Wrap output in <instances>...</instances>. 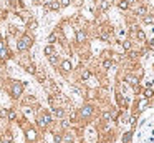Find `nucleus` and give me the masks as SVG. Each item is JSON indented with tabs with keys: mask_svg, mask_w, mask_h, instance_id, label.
<instances>
[{
	"mask_svg": "<svg viewBox=\"0 0 154 143\" xmlns=\"http://www.w3.org/2000/svg\"><path fill=\"white\" fill-rule=\"evenodd\" d=\"M2 143H13V140H12L10 135H3L2 136Z\"/></svg>",
	"mask_w": 154,
	"mask_h": 143,
	"instance_id": "9d476101",
	"label": "nucleus"
},
{
	"mask_svg": "<svg viewBox=\"0 0 154 143\" xmlns=\"http://www.w3.org/2000/svg\"><path fill=\"white\" fill-rule=\"evenodd\" d=\"M55 141H56V143L61 141V136H60V135H55Z\"/></svg>",
	"mask_w": 154,
	"mask_h": 143,
	"instance_id": "c85d7f7f",
	"label": "nucleus"
},
{
	"mask_svg": "<svg viewBox=\"0 0 154 143\" xmlns=\"http://www.w3.org/2000/svg\"><path fill=\"white\" fill-rule=\"evenodd\" d=\"M45 53H47L48 57H50V55H53V47H51V45H48L47 48H45Z\"/></svg>",
	"mask_w": 154,
	"mask_h": 143,
	"instance_id": "dca6fc26",
	"label": "nucleus"
},
{
	"mask_svg": "<svg viewBox=\"0 0 154 143\" xmlns=\"http://www.w3.org/2000/svg\"><path fill=\"white\" fill-rule=\"evenodd\" d=\"M61 68L65 70V72H70L71 70V63L68 60H63V63H61Z\"/></svg>",
	"mask_w": 154,
	"mask_h": 143,
	"instance_id": "1a4fd4ad",
	"label": "nucleus"
},
{
	"mask_svg": "<svg viewBox=\"0 0 154 143\" xmlns=\"http://www.w3.org/2000/svg\"><path fill=\"white\" fill-rule=\"evenodd\" d=\"M5 48V45H3V42H0V50H3Z\"/></svg>",
	"mask_w": 154,
	"mask_h": 143,
	"instance_id": "7c9ffc66",
	"label": "nucleus"
},
{
	"mask_svg": "<svg viewBox=\"0 0 154 143\" xmlns=\"http://www.w3.org/2000/svg\"><path fill=\"white\" fill-rule=\"evenodd\" d=\"M138 38H139V40H146V35H144L143 30H138Z\"/></svg>",
	"mask_w": 154,
	"mask_h": 143,
	"instance_id": "a211bd4d",
	"label": "nucleus"
},
{
	"mask_svg": "<svg viewBox=\"0 0 154 143\" xmlns=\"http://www.w3.org/2000/svg\"><path fill=\"white\" fill-rule=\"evenodd\" d=\"M126 82L131 83V85H134V87L139 83V82H138V78H136V77H133V75H128V77H126Z\"/></svg>",
	"mask_w": 154,
	"mask_h": 143,
	"instance_id": "0eeeda50",
	"label": "nucleus"
},
{
	"mask_svg": "<svg viewBox=\"0 0 154 143\" xmlns=\"http://www.w3.org/2000/svg\"><path fill=\"white\" fill-rule=\"evenodd\" d=\"M76 40H78L79 43H83V42L86 40V33H84L83 30H78V32H76Z\"/></svg>",
	"mask_w": 154,
	"mask_h": 143,
	"instance_id": "423d86ee",
	"label": "nucleus"
},
{
	"mask_svg": "<svg viewBox=\"0 0 154 143\" xmlns=\"http://www.w3.org/2000/svg\"><path fill=\"white\" fill-rule=\"evenodd\" d=\"M27 138H28V141H33V140L37 138V131H35L33 128L27 130Z\"/></svg>",
	"mask_w": 154,
	"mask_h": 143,
	"instance_id": "39448f33",
	"label": "nucleus"
},
{
	"mask_svg": "<svg viewBox=\"0 0 154 143\" xmlns=\"http://www.w3.org/2000/svg\"><path fill=\"white\" fill-rule=\"evenodd\" d=\"M37 77L40 78V82H45V75H43V72H38V73H37Z\"/></svg>",
	"mask_w": 154,
	"mask_h": 143,
	"instance_id": "aec40b11",
	"label": "nucleus"
},
{
	"mask_svg": "<svg viewBox=\"0 0 154 143\" xmlns=\"http://www.w3.org/2000/svg\"><path fill=\"white\" fill-rule=\"evenodd\" d=\"M55 40H56V35H55V33H51L50 37H48V42H50V43H53Z\"/></svg>",
	"mask_w": 154,
	"mask_h": 143,
	"instance_id": "4be33fe9",
	"label": "nucleus"
},
{
	"mask_svg": "<svg viewBox=\"0 0 154 143\" xmlns=\"http://www.w3.org/2000/svg\"><path fill=\"white\" fill-rule=\"evenodd\" d=\"M111 67H113L111 60H104V62H103V68H111Z\"/></svg>",
	"mask_w": 154,
	"mask_h": 143,
	"instance_id": "9b49d317",
	"label": "nucleus"
},
{
	"mask_svg": "<svg viewBox=\"0 0 154 143\" xmlns=\"http://www.w3.org/2000/svg\"><path fill=\"white\" fill-rule=\"evenodd\" d=\"M153 95H154V92L151 90V88H148V90H144V97H146V98H151Z\"/></svg>",
	"mask_w": 154,
	"mask_h": 143,
	"instance_id": "ddd939ff",
	"label": "nucleus"
},
{
	"mask_svg": "<svg viewBox=\"0 0 154 143\" xmlns=\"http://www.w3.org/2000/svg\"><path fill=\"white\" fill-rule=\"evenodd\" d=\"M0 116H7V111H5L3 108H0Z\"/></svg>",
	"mask_w": 154,
	"mask_h": 143,
	"instance_id": "cd10ccee",
	"label": "nucleus"
},
{
	"mask_svg": "<svg viewBox=\"0 0 154 143\" xmlns=\"http://www.w3.org/2000/svg\"><path fill=\"white\" fill-rule=\"evenodd\" d=\"M124 48L129 50V48H131V42H124Z\"/></svg>",
	"mask_w": 154,
	"mask_h": 143,
	"instance_id": "a878e982",
	"label": "nucleus"
},
{
	"mask_svg": "<svg viewBox=\"0 0 154 143\" xmlns=\"http://www.w3.org/2000/svg\"><path fill=\"white\" fill-rule=\"evenodd\" d=\"M28 72H30V73H35V67H33V65H28Z\"/></svg>",
	"mask_w": 154,
	"mask_h": 143,
	"instance_id": "393cba45",
	"label": "nucleus"
},
{
	"mask_svg": "<svg viewBox=\"0 0 154 143\" xmlns=\"http://www.w3.org/2000/svg\"><path fill=\"white\" fill-rule=\"evenodd\" d=\"M144 22H146V23H153V22H154V17H153V15H146V17H144Z\"/></svg>",
	"mask_w": 154,
	"mask_h": 143,
	"instance_id": "f3484780",
	"label": "nucleus"
},
{
	"mask_svg": "<svg viewBox=\"0 0 154 143\" xmlns=\"http://www.w3.org/2000/svg\"><path fill=\"white\" fill-rule=\"evenodd\" d=\"M119 9H123V10L128 9V0H121V2H119Z\"/></svg>",
	"mask_w": 154,
	"mask_h": 143,
	"instance_id": "2eb2a0df",
	"label": "nucleus"
},
{
	"mask_svg": "<svg viewBox=\"0 0 154 143\" xmlns=\"http://www.w3.org/2000/svg\"><path fill=\"white\" fill-rule=\"evenodd\" d=\"M103 118H104V120H109V118H111V115H109L108 111H104V113H103Z\"/></svg>",
	"mask_w": 154,
	"mask_h": 143,
	"instance_id": "b1692460",
	"label": "nucleus"
},
{
	"mask_svg": "<svg viewBox=\"0 0 154 143\" xmlns=\"http://www.w3.org/2000/svg\"><path fill=\"white\" fill-rule=\"evenodd\" d=\"M79 113H81V116H84V118H86V116H89L91 113H93V106H91V105H84L83 108H81V111H79Z\"/></svg>",
	"mask_w": 154,
	"mask_h": 143,
	"instance_id": "20e7f679",
	"label": "nucleus"
},
{
	"mask_svg": "<svg viewBox=\"0 0 154 143\" xmlns=\"http://www.w3.org/2000/svg\"><path fill=\"white\" fill-rule=\"evenodd\" d=\"M89 75H91V73H89L88 70H83V72H81V78H83V80H88Z\"/></svg>",
	"mask_w": 154,
	"mask_h": 143,
	"instance_id": "f8f14e48",
	"label": "nucleus"
},
{
	"mask_svg": "<svg viewBox=\"0 0 154 143\" xmlns=\"http://www.w3.org/2000/svg\"><path fill=\"white\" fill-rule=\"evenodd\" d=\"M7 116H8L10 120H13V118H15V111H12V110H10L8 113H7Z\"/></svg>",
	"mask_w": 154,
	"mask_h": 143,
	"instance_id": "5701e85b",
	"label": "nucleus"
},
{
	"mask_svg": "<svg viewBox=\"0 0 154 143\" xmlns=\"http://www.w3.org/2000/svg\"><path fill=\"white\" fill-rule=\"evenodd\" d=\"M53 113L58 118H65V110H61V108H53Z\"/></svg>",
	"mask_w": 154,
	"mask_h": 143,
	"instance_id": "6e6552de",
	"label": "nucleus"
},
{
	"mask_svg": "<svg viewBox=\"0 0 154 143\" xmlns=\"http://www.w3.org/2000/svg\"><path fill=\"white\" fill-rule=\"evenodd\" d=\"M23 88H25L23 83H20V82H13V83H12V95H13L15 98L22 97V93H23Z\"/></svg>",
	"mask_w": 154,
	"mask_h": 143,
	"instance_id": "f03ea898",
	"label": "nucleus"
},
{
	"mask_svg": "<svg viewBox=\"0 0 154 143\" xmlns=\"http://www.w3.org/2000/svg\"><path fill=\"white\" fill-rule=\"evenodd\" d=\"M48 58H50V62H51L53 65H56V62H58V58H56V55H55V53H53V55H50Z\"/></svg>",
	"mask_w": 154,
	"mask_h": 143,
	"instance_id": "6ab92c4d",
	"label": "nucleus"
},
{
	"mask_svg": "<svg viewBox=\"0 0 154 143\" xmlns=\"http://www.w3.org/2000/svg\"><path fill=\"white\" fill-rule=\"evenodd\" d=\"M129 140H131V131H128V133H124V136H123V141L129 143Z\"/></svg>",
	"mask_w": 154,
	"mask_h": 143,
	"instance_id": "4468645a",
	"label": "nucleus"
},
{
	"mask_svg": "<svg viewBox=\"0 0 154 143\" xmlns=\"http://www.w3.org/2000/svg\"><path fill=\"white\" fill-rule=\"evenodd\" d=\"M146 103H148V102H146V100H143V102H141V103H139V108H143V106H144V105H146Z\"/></svg>",
	"mask_w": 154,
	"mask_h": 143,
	"instance_id": "c756f323",
	"label": "nucleus"
},
{
	"mask_svg": "<svg viewBox=\"0 0 154 143\" xmlns=\"http://www.w3.org/2000/svg\"><path fill=\"white\" fill-rule=\"evenodd\" d=\"M136 12H138V15H144L146 14V9H144V7H141V9H138Z\"/></svg>",
	"mask_w": 154,
	"mask_h": 143,
	"instance_id": "412c9836",
	"label": "nucleus"
},
{
	"mask_svg": "<svg viewBox=\"0 0 154 143\" xmlns=\"http://www.w3.org/2000/svg\"><path fill=\"white\" fill-rule=\"evenodd\" d=\"M32 37L30 35H23V37L18 40V45H17V48H18L20 52H25V50H28L30 47H32Z\"/></svg>",
	"mask_w": 154,
	"mask_h": 143,
	"instance_id": "f257e3e1",
	"label": "nucleus"
},
{
	"mask_svg": "<svg viewBox=\"0 0 154 143\" xmlns=\"http://www.w3.org/2000/svg\"><path fill=\"white\" fill-rule=\"evenodd\" d=\"M37 121L40 123V126H42V128H45L47 125L51 123V115H50V113H42L40 116H37Z\"/></svg>",
	"mask_w": 154,
	"mask_h": 143,
	"instance_id": "7ed1b4c3",
	"label": "nucleus"
},
{
	"mask_svg": "<svg viewBox=\"0 0 154 143\" xmlns=\"http://www.w3.org/2000/svg\"><path fill=\"white\" fill-rule=\"evenodd\" d=\"M61 5L66 7V5H70V0H61Z\"/></svg>",
	"mask_w": 154,
	"mask_h": 143,
	"instance_id": "bb28decb",
	"label": "nucleus"
}]
</instances>
